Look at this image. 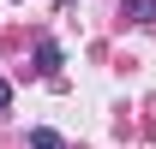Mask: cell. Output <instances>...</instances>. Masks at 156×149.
<instances>
[{"mask_svg": "<svg viewBox=\"0 0 156 149\" xmlns=\"http://www.w3.org/2000/svg\"><path fill=\"white\" fill-rule=\"evenodd\" d=\"M36 66L42 72H60V42H48V36L36 42Z\"/></svg>", "mask_w": 156, "mask_h": 149, "instance_id": "6da1fadb", "label": "cell"}, {"mask_svg": "<svg viewBox=\"0 0 156 149\" xmlns=\"http://www.w3.org/2000/svg\"><path fill=\"white\" fill-rule=\"evenodd\" d=\"M30 149H66V143H60V131L42 125V131H30Z\"/></svg>", "mask_w": 156, "mask_h": 149, "instance_id": "7a4b0ae2", "label": "cell"}, {"mask_svg": "<svg viewBox=\"0 0 156 149\" xmlns=\"http://www.w3.org/2000/svg\"><path fill=\"white\" fill-rule=\"evenodd\" d=\"M6 101H12V84H6V78H0V108H6Z\"/></svg>", "mask_w": 156, "mask_h": 149, "instance_id": "3957f363", "label": "cell"}]
</instances>
